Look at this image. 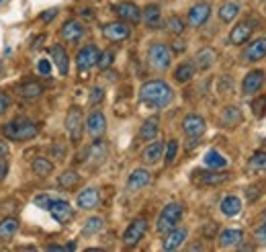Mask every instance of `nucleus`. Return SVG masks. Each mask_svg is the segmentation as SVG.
I'll return each mask as SVG.
<instances>
[{
  "instance_id": "1",
  "label": "nucleus",
  "mask_w": 266,
  "mask_h": 252,
  "mask_svg": "<svg viewBox=\"0 0 266 252\" xmlns=\"http://www.w3.org/2000/svg\"><path fill=\"white\" fill-rule=\"evenodd\" d=\"M174 90L164 80H150L140 88V101L152 109H164L172 103Z\"/></svg>"
},
{
  "instance_id": "2",
  "label": "nucleus",
  "mask_w": 266,
  "mask_h": 252,
  "mask_svg": "<svg viewBox=\"0 0 266 252\" xmlns=\"http://www.w3.org/2000/svg\"><path fill=\"white\" fill-rule=\"evenodd\" d=\"M0 133H2L6 140H12V142H29L33 137H37L39 129L33 121H29L25 117H16V119H12L0 127Z\"/></svg>"
},
{
  "instance_id": "3",
  "label": "nucleus",
  "mask_w": 266,
  "mask_h": 252,
  "mask_svg": "<svg viewBox=\"0 0 266 252\" xmlns=\"http://www.w3.org/2000/svg\"><path fill=\"white\" fill-rule=\"evenodd\" d=\"M182 213H184V209H182L180 203H168L158 215L156 232L158 234H168L170 230H174V227L178 225V221L182 219Z\"/></svg>"
},
{
  "instance_id": "4",
  "label": "nucleus",
  "mask_w": 266,
  "mask_h": 252,
  "mask_svg": "<svg viewBox=\"0 0 266 252\" xmlns=\"http://www.w3.org/2000/svg\"><path fill=\"white\" fill-rule=\"evenodd\" d=\"M148 64L156 72H166L172 64V50L166 43H160V41L152 43L150 50H148Z\"/></svg>"
},
{
  "instance_id": "5",
  "label": "nucleus",
  "mask_w": 266,
  "mask_h": 252,
  "mask_svg": "<svg viewBox=\"0 0 266 252\" xmlns=\"http://www.w3.org/2000/svg\"><path fill=\"white\" fill-rule=\"evenodd\" d=\"M148 232V219L146 217H136L129 225H127V230L123 232V244L127 248H133V246H138L144 236Z\"/></svg>"
},
{
  "instance_id": "6",
  "label": "nucleus",
  "mask_w": 266,
  "mask_h": 252,
  "mask_svg": "<svg viewBox=\"0 0 266 252\" xmlns=\"http://www.w3.org/2000/svg\"><path fill=\"white\" fill-rule=\"evenodd\" d=\"M82 125H84V117L80 107H70L68 115H66V131H68L72 144H78L82 140Z\"/></svg>"
},
{
  "instance_id": "7",
  "label": "nucleus",
  "mask_w": 266,
  "mask_h": 252,
  "mask_svg": "<svg viewBox=\"0 0 266 252\" xmlns=\"http://www.w3.org/2000/svg\"><path fill=\"white\" fill-rule=\"evenodd\" d=\"M129 35H131V27L125 21H115V23H108V25L102 27V37L110 43H121V41L129 39Z\"/></svg>"
},
{
  "instance_id": "8",
  "label": "nucleus",
  "mask_w": 266,
  "mask_h": 252,
  "mask_svg": "<svg viewBox=\"0 0 266 252\" xmlns=\"http://www.w3.org/2000/svg\"><path fill=\"white\" fill-rule=\"evenodd\" d=\"M98 56H100V52H98V48H96L94 43L84 45V48L76 54V68H78V72H88L92 66H96Z\"/></svg>"
},
{
  "instance_id": "9",
  "label": "nucleus",
  "mask_w": 266,
  "mask_h": 252,
  "mask_svg": "<svg viewBox=\"0 0 266 252\" xmlns=\"http://www.w3.org/2000/svg\"><path fill=\"white\" fill-rule=\"evenodd\" d=\"M205 129H207V121L201 115H196V113H190V115L182 119V131L188 140H198L205 133Z\"/></svg>"
},
{
  "instance_id": "10",
  "label": "nucleus",
  "mask_w": 266,
  "mask_h": 252,
  "mask_svg": "<svg viewBox=\"0 0 266 252\" xmlns=\"http://www.w3.org/2000/svg\"><path fill=\"white\" fill-rule=\"evenodd\" d=\"M266 82V74L264 70H250L246 74V78H244L242 82V95H246V97H252V95H258L260 93V88L264 86Z\"/></svg>"
},
{
  "instance_id": "11",
  "label": "nucleus",
  "mask_w": 266,
  "mask_h": 252,
  "mask_svg": "<svg viewBox=\"0 0 266 252\" xmlns=\"http://www.w3.org/2000/svg\"><path fill=\"white\" fill-rule=\"evenodd\" d=\"M194 180H196V185H203V187H217V185H224V182L230 180V172H217L213 168L203 170V172L196 170Z\"/></svg>"
},
{
  "instance_id": "12",
  "label": "nucleus",
  "mask_w": 266,
  "mask_h": 252,
  "mask_svg": "<svg viewBox=\"0 0 266 252\" xmlns=\"http://www.w3.org/2000/svg\"><path fill=\"white\" fill-rule=\"evenodd\" d=\"M106 154H108L106 142H102L100 137H96V140L90 144V148L86 150V164L88 166H100L106 160Z\"/></svg>"
},
{
  "instance_id": "13",
  "label": "nucleus",
  "mask_w": 266,
  "mask_h": 252,
  "mask_svg": "<svg viewBox=\"0 0 266 252\" xmlns=\"http://www.w3.org/2000/svg\"><path fill=\"white\" fill-rule=\"evenodd\" d=\"M86 131H88V135L92 137V140H96V137H102L104 135V131H106V117H104V113L102 111H92L90 115H88V119H86Z\"/></svg>"
},
{
  "instance_id": "14",
  "label": "nucleus",
  "mask_w": 266,
  "mask_h": 252,
  "mask_svg": "<svg viewBox=\"0 0 266 252\" xmlns=\"http://www.w3.org/2000/svg\"><path fill=\"white\" fill-rule=\"evenodd\" d=\"M209 17H211V5L209 3H196V5H192L188 9L186 23L190 27H201Z\"/></svg>"
},
{
  "instance_id": "15",
  "label": "nucleus",
  "mask_w": 266,
  "mask_h": 252,
  "mask_svg": "<svg viewBox=\"0 0 266 252\" xmlns=\"http://www.w3.org/2000/svg\"><path fill=\"white\" fill-rule=\"evenodd\" d=\"M113 11H115V15L121 21L129 23V25H136V23L142 21V11H140V7L136 3H127V0H125V3H119Z\"/></svg>"
},
{
  "instance_id": "16",
  "label": "nucleus",
  "mask_w": 266,
  "mask_h": 252,
  "mask_svg": "<svg viewBox=\"0 0 266 252\" xmlns=\"http://www.w3.org/2000/svg\"><path fill=\"white\" fill-rule=\"evenodd\" d=\"M264 58H266V37L254 39L242 54V60L248 62V64H256V62H260Z\"/></svg>"
},
{
  "instance_id": "17",
  "label": "nucleus",
  "mask_w": 266,
  "mask_h": 252,
  "mask_svg": "<svg viewBox=\"0 0 266 252\" xmlns=\"http://www.w3.org/2000/svg\"><path fill=\"white\" fill-rule=\"evenodd\" d=\"M50 213H52V217H54L58 223H68V221L74 217L72 205H70L68 201H64V199H56V201L52 203Z\"/></svg>"
},
{
  "instance_id": "18",
  "label": "nucleus",
  "mask_w": 266,
  "mask_h": 252,
  "mask_svg": "<svg viewBox=\"0 0 266 252\" xmlns=\"http://www.w3.org/2000/svg\"><path fill=\"white\" fill-rule=\"evenodd\" d=\"M150 180H152L150 170H146V168H136V170L129 174V178H127V191H129V193H138V191H142L144 187L150 185Z\"/></svg>"
},
{
  "instance_id": "19",
  "label": "nucleus",
  "mask_w": 266,
  "mask_h": 252,
  "mask_svg": "<svg viewBox=\"0 0 266 252\" xmlns=\"http://www.w3.org/2000/svg\"><path fill=\"white\" fill-rule=\"evenodd\" d=\"M60 37L64 41H68V43H76L84 37V27H82V23L80 21H66L64 23V27L60 29Z\"/></svg>"
},
{
  "instance_id": "20",
  "label": "nucleus",
  "mask_w": 266,
  "mask_h": 252,
  "mask_svg": "<svg viewBox=\"0 0 266 252\" xmlns=\"http://www.w3.org/2000/svg\"><path fill=\"white\" fill-rule=\"evenodd\" d=\"M186 236H188V230L186 227H174V230H170L168 234H166V238H164V242H162V248L164 250H178L182 244H184V240H186Z\"/></svg>"
},
{
  "instance_id": "21",
  "label": "nucleus",
  "mask_w": 266,
  "mask_h": 252,
  "mask_svg": "<svg viewBox=\"0 0 266 252\" xmlns=\"http://www.w3.org/2000/svg\"><path fill=\"white\" fill-rule=\"evenodd\" d=\"M142 21H144V25L150 27V29H162V27H164L162 11H160V7H156V5H150V7L144 9Z\"/></svg>"
},
{
  "instance_id": "22",
  "label": "nucleus",
  "mask_w": 266,
  "mask_h": 252,
  "mask_svg": "<svg viewBox=\"0 0 266 252\" xmlns=\"http://www.w3.org/2000/svg\"><path fill=\"white\" fill-rule=\"evenodd\" d=\"M252 33H254V27L250 25L248 21H242V23H238V25L232 29V33H230V43H232V45H242V43H246V41L252 37Z\"/></svg>"
},
{
  "instance_id": "23",
  "label": "nucleus",
  "mask_w": 266,
  "mask_h": 252,
  "mask_svg": "<svg viewBox=\"0 0 266 252\" xmlns=\"http://www.w3.org/2000/svg\"><path fill=\"white\" fill-rule=\"evenodd\" d=\"M98 201H100L98 191H96L94 187H88V189H84V191L78 195L76 205H78L80 209H84V211H90V209L98 207Z\"/></svg>"
},
{
  "instance_id": "24",
  "label": "nucleus",
  "mask_w": 266,
  "mask_h": 252,
  "mask_svg": "<svg viewBox=\"0 0 266 252\" xmlns=\"http://www.w3.org/2000/svg\"><path fill=\"white\" fill-rule=\"evenodd\" d=\"M16 93H18L20 99L33 101V99H39L43 95V84H39L37 80H27V82L16 86Z\"/></svg>"
},
{
  "instance_id": "25",
  "label": "nucleus",
  "mask_w": 266,
  "mask_h": 252,
  "mask_svg": "<svg viewBox=\"0 0 266 252\" xmlns=\"http://www.w3.org/2000/svg\"><path fill=\"white\" fill-rule=\"evenodd\" d=\"M50 54H52V60L56 62L58 70L62 76H68V70H70V58H68V52H66L62 45H52L50 48Z\"/></svg>"
},
{
  "instance_id": "26",
  "label": "nucleus",
  "mask_w": 266,
  "mask_h": 252,
  "mask_svg": "<svg viewBox=\"0 0 266 252\" xmlns=\"http://www.w3.org/2000/svg\"><path fill=\"white\" fill-rule=\"evenodd\" d=\"M242 121H244V115H242V111L238 107H226L219 115V125L221 127H238Z\"/></svg>"
},
{
  "instance_id": "27",
  "label": "nucleus",
  "mask_w": 266,
  "mask_h": 252,
  "mask_svg": "<svg viewBox=\"0 0 266 252\" xmlns=\"http://www.w3.org/2000/svg\"><path fill=\"white\" fill-rule=\"evenodd\" d=\"M217 60V52L213 48H203V50H198L196 56H194V68L196 70H209V68L215 64Z\"/></svg>"
},
{
  "instance_id": "28",
  "label": "nucleus",
  "mask_w": 266,
  "mask_h": 252,
  "mask_svg": "<svg viewBox=\"0 0 266 252\" xmlns=\"http://www.w3.org/2000/svg\"><path fill=\"white\" fill-rule=\"evenodd\" d=\"M217 242L221 248H236L244 242V232L242 230H224V232H219Z\"/></svg>"
},
{
  "instance_id": "29",
  "label": "nucleus",
  "mask_w": 266,
  "mask_h": 252,
  "mask_svg": "<svg viewBox=\"0 0 266 252\" xmlns=\"http://www.w3.org/2000/svg\"><path fill=\"white\" fill-rule=\"evenodd\" d=\"M164 144L162 142H152L146 150H144V154H142V160L146 164H158L160 162V158H164Z\"/></svg>"
},
{
  "instance_id": "30",
  "label": "nucleus",
  "mask_w": 266,
  "mask_h": 252,
  "mask_svg": "<svg viewBox=\"0 0 266 252\" xmlns=\"http://www.w3.org/2000/svg\"><path fill=\"white\" fill-rule=\"evenodd\" d=\"M219 209H221V213H224L226 217H234V215H238L242 211V201L236 195H228L226 199H221Z\"/></svg>"
},
{
  "instance_id": "31",
  "label": "nucleus",
  "mask_w": 266,
  "mask_h": 252,
  "mask_svg": "<svg viewBox=\"0 0 266 252\" xmlns=\"http://www.w3.org/2000/svg\"><path fill=\"white\" fill-rule=\"evenodd\" d=\"M158 129H160V119L158 117H150L140 127V137L146 140V142H154V140H156V135H158Z\"/></svg>"
},
{
  "instance_id": "32",
  "label": "nucleus",
  "mask_w": 266,
  "mask_h": 252,
  "mask_svg": "<svg viewBox=\"0 0 266 252\" xmlns=\"http://www.w3.org/2000/svg\"><path fill=\"white\" fill-rule=\"evenodd\" d=\"M18 230V219L16 217H4L0 219V242H8Z\"/></svg>"
},
{
  "instance_id": "33",
  "label": "nucleus",
  "mask_w": 266,
  "mask_h": 252,
  "mask_svg": "<svg viewBox=\"0 0 266 252\" xmlns=\"http://www.w3.org/2000/svg\"><path fill=\"white\" fill-rule=\"evenodd\" d=\"M31 170H33V174L46 178V176H50L54 172V162L48 160V158H43V156H37L31 162Z\"/></svg>"
},
{
  "instance_id": "34",
  "label": "nucleus",
  "mask_w": 266,
  "mask_h": 252,
  "mask_svg": "<svg viewBox=\"0 0 266 252\" xmlns=\"http://www.w3.org/2000/svg\"><path fill=\"white\" fill-rule=\"evenodd\" d=\"M203 162L207 168H213V170H221V168H226L228 166V158L224 154H219L217 150H209L203 158Z\"/></svg>"
},
{
  "instance_id": "35",
  "label": "nucleus",
  "mask_w": 266,
  "mask_h": 252,
  "mask_svg": "<svg viewBox=\"0 0 266 252\" xmlns=\"http://www.w3.org/2000/svg\"><path fill=\"white\" fill-rule=\"evenodd\" d=\"M240 11H242L240 3H236V0H230V3H226V5H221V7H219L217 15H219V19L224 21V23H232V21L240 15Z\"/></svg>"
},
{
  "instance_id": "36",
  "label": "nucleus",
  "mask_w": 266,
  "mask_h": 252,
  "mask_svg": "<svg viewBox=\"0 0 266 252\" xmlns=\"http://www.w3.org/2000/svg\"><path fill=\"white\" fill-rule=\"evenodd\" d=\"M194 72H196V68H194V64H190V62H182L178 68L174 70V80L176 82H188V80H192V76H194Z\"/></svg>"
},
{
  "instance_id": "37",
  "label": "nucleus",
  "mask_w": 266,
  "mask_h": 252,
  "mask_svg": "<svg viewBox=\"0 0 266 252\" xmlns=\"http://www.w3.org/2000/svg\"><path fill=\"white\" fill-rule=\"evenodd\" d=\"M80 182V174L76 172V170H66V172H62L60 176H58V185L62 187V189H74L76 185Z\"/></svg>"
},
{
  "instance_id": "38",
  "label": "nucleus",
  "mask_w": 266,
  "mask_h": 252,
  "mask_svg": "<svg viewBox=\"0 0 266 252\" xmlns=\"http://www.w3.org/2000/svg\"><path fill=\"white\" fill-rule=\"evenodd\" d=\"M104 227V219L102 217H88L86 219V223H84V227H82V236H94V234H98L100 230Z\"/></svg>"
},
{
  "instance_id": "39",
  "label": "nucleus",
  "mask_w": 266,
  "mask_h": 252,
  "mask_svg": "<svg viewBox=\"0 0 266 252\" xmlns=\"http://www.w3.org/2000/svg\"><path fill=\"white\" fill-rule=\"evenodd\" d=\"M166 27H168V31L170 33H174V35H182L184 33V21L180 19V17H176V15H172V17H168V21H166Z\"/></svg>"
},
{
  "instance_id": "40",
  "label": "nucleus",
  "mask_w": 266,
  "mask_h": 252,
  "mask_svg": "<svg viewBox=\"0 0 266 252\" xmlns=\"http://www.w3.org/2000/svg\"><path fill=\"white\" fill-rule=\"evenodd\" d=\"M176 156H178V142H176V140H170V142L166 144V148H164V162H166L168 166L174 164Z\"/></svg>"
},
{
  "instance_id": "41",
  "label": "nucleus",
  "mask_w": 266,
  "mask_h": 252,
  "mask_svg": "<svg viewBox=\"0 0 266 252\" xmlns=\"http://www.w3.org/2000/svg\"><path fill=\"white\" fill-rule=\"evenodd\" d=\"M248 166L252 170H258V172H264L266 170V152H256L252 158H250V162Z\"/></svg>"
},
{
  "instance_id": "42",
  "label": "nucleus",
  "mask_w": 266,
  "mask_h": 252,
  "mask_svg": "<svg viewBox=\"0 0 266 252\" xmlns=\"http://www.w3.org/2000/svg\"><path fill=\"white\" fill-rule=\"evenodd\" d=\"M113 60H115V54L110 52V50H106V52H100V56H98V62H96V66H98L100 70L104 72V70H108V68L113 66Z\"/></svg>"
},
{
  "instance_id": "43",
  "label": "nucleus",
  "mask_w": 266,
  "mask_h": 252,
  "mask_svg": "<svg viewBox=\"0 0 266 252\" xmlns=\"http://www.w3.org/2000/svg\"><path fill=\"white\" fill-rule=\"evenodd\" d=\"M252 113L258 119H262L266 115V97H258V99L252 101Z\"/></svg>"
},
{
  "instance_id": "44",
  "label": "nucleus",
  "mask_w": 266,
  "mask_h": 252,
  "mask_svg": "<svg viewBox=\"0 0 266 252\" xmlns=\"http://www.w3.org/2000/svg\"><path fill=\"white\" fill-rule=\"evenodd\" d=\"M33 203L37 205L39 209H48L50 211V207H52V203H54V199L50 197V195H37L35 199H33Z\"/></svg>"
},
{
  "instance_id": "45",
  "label": "nucleus",
  "mask_w": 266,
  "mask_h": 252,
  "mask_svg": "<svg viewBox=\"0 0 266 252\" xmlns=\"http://www.w3.org/2000/svg\"><path fill=\"white\" fill-rule=\"evenodd\" d=\"M102 99H104V90L102 88H92L90 97H88V103H90V105H98Z\"/></svg>"
},
{
  "instance_id": "46",
  "label": "nucleus",
  "mask_w": 266,
  "mask_h": 252,
  "mask_svg": "<svg viewBox=\"0 0 266 252\" xmlns=\"http://www.w3.org/2000/svg\"><path fill=\"white\" fill-rule=\"evenodd\" d=\"M10 105H12L10 97L6 93H0V115H4V113L10 109Z\"/></svg>"
},
{
  "instance_id": "47",
  "label": "nucleus",
  "mask_w": 266,
  "mask_h": 252,
  "mask_svg": "<svg viewBox=\"0 0 266 252\" xmlns=\"http://www.w3.org/2000/svg\"><path fill=\"white\" fill-rule=\"evenodd\" d=\"M37 70H39V74H43V76H50V74H52V64H50V60H39Z\"/></svg>"
},
{
  "instance_id": "48",
  "label": "nucleus",
  "mask_w": 266,
  "mask_h": 252,
  "mask_svg": "<svg viewBox=\"0 0 266 252\" xmlns=\"http://www.w3.org/2000/svg\"><path fill=\"white\" fill-rule=\"evenodd\" d=\"M254 238L258 242H266V223L262 221L258 227H254Z\"/></svg>"
},
{
  "instance_id": "49",
  "label": "nucleus",
  "mask_w": 266,
  "mask_h": 252,
  "mask_svg": "<svg viewBox=\"0 0 266 252\" xmlns=\"http://www.w3.org/2000/svg\"><path fill=\"white\" fill-rule=\"evenodd\" d=\"M8 174V162L4 158H0V180H4Z\"/></svg>"
},
{
  "instance_id": "50",
  "label": "nucleus",
  "mask_w": 266,
  "mask_h": 252,
  "mask_svg": "<svg viewBox=\"0 0 266 252\" xmlns=\"http://www.w3.org/2000/svg\"><path fill=\"white\" fill-rule=\"evenodd\" d=\"M56 15H58V9H50L48 13H43V15H41V21H46V23H48V21H52Z\"/></svg>"
},
{
  "instance_id": "51",
  "label": "nucleus",
  "mask_w": 266,
  "mask_h": 252,
  "mask_svg": "<svg viewBox=\"0 0 266 252\" xmlns=\"http://www.w3.org/2000/svg\"><path fill=\"white\" fill-rule=\"evenodd\" d=\"M8 154H10V150H8V144L0 140V158H6Z\"/></svg>"
},
{
  "instance_id": "52",
  "label": "nucleus",
  "mask_w": 266,
  "mask_h": 252,
  "mask_svg": "<svg viewBox=\"0 0 266 252\" xmlns=\"http://www.w3.org/2000/svg\"><path fill=\"white\" fill-rule=\"evenodd\" d=\"M217 230V223L215 221H211V225H205V230H203V234L205 236H213V232Z\"/></svg>"
},
{
  "instance_id": "53",
  "label": "nucleus",
  "mask_w": 266,
  "mask_h": 252,
  "mask_svg": "<svg viewBox=\"0 0 266 252\" xmlns=\"http://www.w3.org/2000/svg\"><path fill=\"white\" fill-rule=\"evenodd\" d=\"M84 19H92L94 17V13H92V9H82V13H80Z\"/></svg>"
},
{
  "instance_id": "54",
  "label": "nucleus",
  "mask_w": 266,
  "mask_h": 252,
  "mask_svg": "<svg viewBox=\"0 0 266 252\" xmlns=\"http://www.w3.org/2000/svg\"><path fill=\"white\" fill-rule=\"evenodd\" d=\"M52 152H54V154H58V156H60V158H62V156H64V152H66V150H64V148H62V146H58V144H56V146H52Z\"/></svg>"
},
{
  "instance_id": "55",
  "label": "nucleus",
  "mask_w": 266,
  "mask_h": 252,
  "mask_svg": "<svg viewBox=\"0 0 266 252\" xmlns=\"http://www.w3.org/2000/svg\"><path fill=\"white\" fill-rule=\"evenodd\" d=\"M48 250H66V246H58V244H50Z\"/></svg>"
},
{
  "instance_id": "56",
  "label": "nucleus",
  "mask_w": 266,
  "mask_h": 252,
  "mask_svg": "<svg viewBox=\"0 0 266 252\" xmlns=\"http://www.w3.org/2000/svg\"><path fill=\"white\" fill-rule=\"evenodd\" d=\"M76 248V242H70V244H66V250H74Z\"/></svg>"
},
{
  "instance_id": "57",
  "label": "nucleus",
  "mask_w": 266,
  "mask_h": 252,
  "mask_svg": "<svg viewBox=\"0 0 266 252\" xmlns=\"http://www.w3.org/2000/svg\"><path fill=\"white\" fill-rule=\"evenodd\" d=\"M260 221H264V223H266V209L260 213Z\"/></svg>"
}]
</instances>
